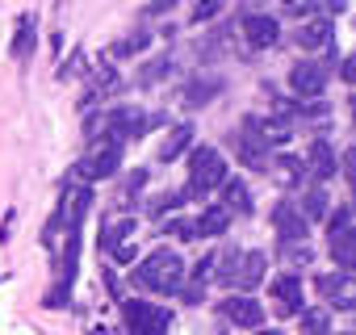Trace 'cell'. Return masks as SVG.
Returning a JSON list of instances; mask_svg holds the SVG:
<instances>
[{
	"mask_svg": "<svg viewBox=\"0 0 356 335\" xmlns=\"http://www.w3.org/2000/svg\"><path fill=\"white\" fill-rule=\"evenodd\" d=\"M193 227H197V239H202V235H210V239H214V235H227V231H231V210H227V206H206V214H202Z\"/></svg>",
	"mask_w": 356,
	"mask_h": 335,
	"instance_id": "17",
	"label": "cell"
},
{
	"mask_svg": "<svg viewBox=\"0 0 356 335\" xmlns=\"http://www.w3.org/2000/svg\"><path fill=\"white\" fill-rule=\"evenodd\" d=\"M214 264H222V268H218V281H227V285H235V277H239V264H243V252H235V247H231V252H227L222 260L214 256Z\"/></svg>",
	"mask_w": 356,
	"mask_h": 335,
	"instance_id": "27",
	"label": "cell"
},
{
	"mask_svg": "<svg viewBox=\"0 0 356 335\" xmlns=\"http://www.w3.org/2000/svg\"><path fill=\"white\" fill-rule=\"evenodd\" d=\"M147 47H151V34H147V30H134L130 38L113 42V47H109V55H113V59H130V55H143Z\"/></svg>",
	"mask_w": 356,
	"mask_h": 335,
	"instance_id": "21",
	"label": "cell"
},
{
	"mask_svg": "<svg viewBox=\"0 0 356 335\" xmlns=\"http://www.w3.org/2000/svg\"><path fill=\"white\" fill-rule=\"evenodd\" d=\"M293 42H298L302 51H318V47H331V22H327V17H318V22L302 26Z\"/></svg>",
	"mask_w": 356,
	"mask_h": 335,
	"instance_id": "18",
	"label": "cell"
},
{
	"mask_svg": "<svg viewBox=\"0 0 356 335\" xmlns=\"http://www.w3.org/2000/svg\"><path fill=\"white\" fill-rule=\"evenodd\" d=\"M289 88H293L298 97H306V101H310V97H323V88H327V67H323V63H310V59L298 63V67L289 72Z\"/></svg>",
	"mask_w": 356,
	"mask_h": 335,
	"instance_id": "9",
	"label": "cell"
},
{
	"mask_svg": "<svg viewBox=\"0 0 356 335\" xmlns=\"http://www.w3.org/2000/svg\"><path fill=\"white\" fill-rule=\"evenodd\" d=\"M273 297H277L281 314H302V281L293 272H285V277L273 281Z\"/></svg>",
	"mask_w": 356,
	"mask_h": 335,
	"instance_id": "14",
	"label": "cell"
},
{
	"mask_svg": "<svg viewBox=\"0 0 356 335\" xmlns=\"http://www.w3.org/2000/svg\"><path fill=\"white\" fill-rule=\"evenodd\" d=\"M168 72H172V55H159V59H151V63L138 72V88H151V84H159Z\"/></svg>",
	"mask_w": 356,
	"mask_h": 335,
	"instance_id": "24",
	"label": "cell"
},
{
	"mask_svg": "<svg viewBox=\"0 0 356 335\" xmlns=\"http://www.w3.org/2000/svg\"><path fill=\"white\" fill-rule=\"evenodd\" d=\"M302 218H306V222L327 218V193H323V189H310V193L302 197Z\"/></svg>",
	"mask_w": 356,
	"mask_h": 335,
	"instance_id": "25",
	"label": "cell"
},
{
	"mask_svg": "<svg viewBox=\"0 0 356 335\" xmlns=\"http://www.w3.org/2000/svg\"><path fill=\"white\" fill-rule=\"evenodd\" d=\"M92 335H113V331L109 327H92Z\"/></svg>",
	"mask_w": 356,
	"mask_h": 335,
	"instance_id": "37",
	"label": "cell"
},
{
	"mask_svg": "<svg viewBox=\"0 0 356 335\" xmlns=\"http://www.w3.org/2000/svg\"><path fill=\"white\" fill-rule=\"evenodd\" d=\"M172 5H176V0H151L147 13H163V9H172Z\"/></svg>",
	"mask_w": 356,
	"mask_h": 335,
	"instance_id": "36",
	"label": "cell"
},
{
	"mask_svg": "<svg viewBox=\"0 0 356 335\" xmlns=\"http://www.w3.org/2000/svg\"><path fill=\"white\" fill-rule=\"evenodd\" d=\"M118 163H122V142H109V147L97 151V159L76 163V177H80V181H105V177L118 172Z\"/></svg>",
	"mask_w": 356,
	"mask_h": 335,
	"instance_id": "8",
	"label": "cell"
},
{
	"mask_svg": "<svg viewBox=\"0 0 356 335\" xmlns=\"http://www.w3.org/2000/svg\"><path fill=\"white\" fill-rule=\"evenodd\" d=\"M235 151H239V163L252 168V172H268V163H273V142H268V130L260 117H243L239 130L231 134Z\"/></svg>",
	"mask_w": 356,
	"mask_h": 335,
	"instance_id": "2",
	"label": "cell"
},
{
	"mask_svg": "<svg viewBox=\"0 0 356 335\" xmlns=\"http://www.w3.org/2000/svg\"><path fill=\"white\" fill-rule=\"evenodd\" d=\"M260 335H281V331H260Z\"/></svg>",
	"mask_w": 356,
	"mask_h": 335,
	"instance_id": "38",
	"label": "cell"
},
{
	"mask_svg": "<svg viewBox=\"0 0 356 335\" xmlns=\"http://www.w3.org/2000/svg\"><path fill=\"white\" fill-rule=\"evenodd\" d=\"M222 206H227L231 214H252V189H248L243 181L227 177V181H222Z\"/></svg>",
	"mask_w": 356,
	"mask_h": 335,
	"instance_id": "16",
	"label": "cell"
},
{
	"mask_svg": "<svg viewBox=\"0 0 356 335\" xmlns=\"http://www.w3.org/2000/svg\"><path fill=\"white\" fill-rule=\"evenodd\" d=\"M34 47H38V17H34V13H22V17H17V34H13L9 55H13L17 63H26V59L34 55Z\"/></svg>",
	"mask_w": 356,
	"mask_h": 335,
	"instance_id": "12",
	"label": "cell"
},
{
	"mask_svg": "<svg viewBox=\"0 0 356 335\" xmlns=\"http://www.w3.org/2000/svg\"><path fill=\"white\" fill-rule=\"evenodd\" d=\"M285 256L293 264H310V243H285Z\"/></svg>",
	"mask_w": 356,
	"mask_h": 335,
	"instance_id": "34",
	"label": "cell"
},
{
	"mask_svg": "<svg viewBox=\"0 0 356 335\" xmlns=\"http://www.w3.org/2000/svg\"><path fill=\"white\" fill-rule=\"evenodd\" d=\"M172 314L155 302H126V331L130 335H168Z\"/></svg>",
	"mask_w": 356,
	"mask_h": 335,
	"instance_id": "4",
	"label": "cell"
},
{
	"mask_svg": "<svg viewBox=\"0 0 356 335\" xmlns=\"http://www.w3.org/2000/svg\"><path fill=\"white\" fill-rule=\"evenodd\" d=\"M273 227H277V235L285 243H306V235H310V222L302 218V210L293 202H277L273 206Z\"/></svg>",
	"mask_w": 356,
	"mask_h": 335,
	"instance_id": "6",
	"label": "cell"
},
{
	"mask_svg": "<svg viewBox=\"0 0 356 335\" xmlns=\"http://www.w3.org/2000/svg\"><path fill=\"white\" fill-rule=\"evenodd\" d=\"M134 227H138L134 218H122V222H113V227H101V252H113L118 243H126V235H130Z\"/></svg>",
	"mask_w": 356,
	"mask_h": 335,
	"instance_id": "23",
	"label": "cell"
},
{
	"mask_svg": "<svg viewBox=\"0 0 356 335\" xmlns=\"http://www.w3.org/2000/svg\"><path fill=\"white\" fill-rule=\"evenodd\" d=\"M185 206V193L176 189V193H159L155 202H151V214H163V210H181Z\"/></svg>",
	"mask_w": 356,
	"mask_h": 335,
	"instance_id": "30",
	"label": "cell"
},
{
	"mask_svg": "<svg viewBox=\"0 0 356 335\" xmlns=\"http://www.w3.org/2000/svg\"><path fill=\"white\" fill-rule=\"evenodd\" d=\"M302 335H331V314H327V306L302 310Z\"/></svg>",
	"mask_w": 356,
	"mask_h": 335,
	"instance_id": "22",
	"label": "cell"
},
{
	"mask_svg": "<svg viewBox=\"0 0 356 335\" xmlns=\"http://www.w3.org/2000/svg\"><path fill=\"white\" fill-rule=\"evenodd\" d=\"M163 235H172V239H197V227L189 222V218H172V222H163Z\"/></svg>",
	"mask_w": 356,
	"mask_h": 335,
	"instance_id": "29",
	"label": "cell"
},
{
	"mask_svg": "<svg viewBox=\"0 0 356 335\" xmlns=\"http://www.w3.org/2000/svg\"><path fill=\"white\" fill-rule=\"evenodd\" d=\"M227 181V163L214 147H193L189 151V185L181 189L185 197H206Z\"/></svg>",
	"mask_w": 356,
	"mask_h": 335,
	"instance_id": "3",
	"label": "cell"
},
{
	"mask_svg": "<svg viewBox=\"0 0 356 335\" xmlns=\"http://www.w3.org/2000/svg\"><path fill=\"white\" fill-rule=\"evenodd\" d=\"M109 256H113V260H118V264H130V260H134V256H138V252H134V243H118V247H113V252H109Z\"/></svg>",
	"mask_w": 356,
	"mask_h": 335,
	"instance_id": "35",
	"label": "cell"
},
{
	"mask_svg": "<svg viewBox=\"0 0 356 335\" xmlns=\"http://www.w3.org/2000/svg\"><path fill=\"white\" fill-rule=\"evenodd\" d=\"M67 293H72V285H63V281H59V285H51V289H47L42 306H51V310H63V306H67Z\"/></svg>",
	"mask_w": 356,
	"mask_h": 335,
	"instance_id": "32",
	"label": "cell"
},
{
	"mask_svg": "<svg viewBox=\"0 0 356 335\" xmlns=\"http://www.w3.org/2000/svg\"><path fill=\"white\" fill-rule=\"evenodd\" d=\"M314 289H318V297H327L331 306L352 310V272H327V277L314 281Z\"/></svg>",
	"mask_w": 356,
	"mask_h": 335,
	"instance_id": "11",
	"label": "cell"
},
{
	"mask_svg": "<svg viewBox=\"0 0 356 335\" xmlns=\"http://www.w3.org/2000/svg\"><path fill=\"white\" fill-rule=\"evenodd\" d=\"M264 268H268V256L264 252H243V264H239V277H235V285L248 293V289H256L260 281H264Z\"/></svg>",
	"mask_w": 356,
	"mask_h": 335,
	"instance_id": "15",
	"label": "cell"
},
{
	"mask_svg": "<svg viewBox=\"0 0 356 335\" xmlns=\"http://www.w3.org/2000/svg\"><path fill=\"white\" fill-rule=\"evenodd\" d=\"M222 314L235 322V327H260L264 322V306L252 297V293H235L222 302Z\"/></svg>",
	"mask_w": 356,
	"mask_h": 335,
	"instance_id": "10",
	"label": "cell"
},
{
	"mask_svg": "<svg viewBox=\"0 0 356 335\" xmlns=\"http://www.w3.org/2000/svg\"><path fill=\"white\" fill-rule=\"evenodd\" d=\"M218 92H222V80H197V84L185 88V109H202V105H210Z\"/></svg>",
	"mask_w": 356,
	"mask_h": 335,
	"instance_id": "20",
	"label": "cell"
},
{
	"mask_svg": "<svg viewBox=\"0 0 356 335\" xmlns=\"http://www.w3.org/2000/svg\"><path fill=\"white\" fill-rule=\"evenodd\" d=\"M306 168H310L318 181H331V177H335L339 159H335V151H331L327 138H314V142H310V151H306Z\"/></svg>",
	"mask_w": 356,
	"mask_h": 335,
	"instance_id": "13",
	"label": "cell"
},
{
	"mask_svg": "<svg viewBox=\"0 0 356 335\" xmlns=\"http://www.w3.org/2000/svg\"><path fill=\"white\" fill-rule=\"evenodd\" d=\"M243 38H248V47L268 51V47H277V38H281V22L268 17V13H248V17H243Z\"/></svg>",
	"mask_w": 356,
	"mask_h": 335,
	"instance_id": "7",
	"label": "cell"
},
{
	"mask_svg": "<svg viewBox=\"0 0 356 335\" xmlns=\"http://www.w3.org/2000/svg\"><path fill=\"white\" fill-rule=\"evenodd\" d=\"M327 231H331V243L335 239H352V206H339V214H331Z\"/></svg>",
	"mask_w": 356,
	"mask_h": 335,
	"instance_id": "26",
	"label": "cell"
},
{
	"mask_svg": "<svg viewBox=\"0 0 356 335\" xmlns=\"http://www.w3.org/2000/svg\"><path fill=\"white\" fill-rule=\"evenodd\" d=\"M193 134H197L193 126H176V130L168 134V142L159 147V163H172L176 155H185V151L193 147Z\"/></svg>",
	"mask_w": 356,
	"mask_h": 335,
	"instance_id": "19",
	"label": "cell"
},
{
	"mask_svg": "<svg viewBox=\"0 0 356 335\" xmlns=\"http://www.w3.org/2000/svg\"><path fill=\"white\" fill-rule=\"evenodd\" d=\"M273 168H277V177H281L285 185H293V181H302V172H306V168H302V159H293V155H281V159H277Z\"/></svg>",
	"mask_w": 356,
	"mask_h": 335,
	"instance_id": "28",
	"label": "cell"
},
{
	"mask_svg": "<svg viewBox=\"0 0 356 335\" xmlns=\"http://www.w3.org/2000/svg\"><path fill=\"white\" fill-rule=\"evenodd\" d=\"M101 126L109 130V142H126V138H138L147 130V113L134 105H118V109L101 113Z\"/></svg>",
	"mask_w": 356,
	"mask_h": 335,
	"instance_id": "5",
	"label": "cell"
},
{
	"mask_svg": "<svg viewBox=\"0 0 356 335\" xmlns=\"http://www.w3.org/2000/svg\"><path fill=\"white\" fill-rule=\"evenodd\" d=\"M80 72H84V51L76 47V51H72V59H63V63H59V80H72V76H80Z\"/></svg>",
	"mask_w": 356,
	"mask_h": 335,
	"instance_id": "31",
	"label": "cell"
},
{
	"mask_svg": "<svg viewBox=\"0 0 356 335\" xmlns=\"http://www.w3.org/2000/svg\"><path fill=\"white\" fill-rule=\"evenodd\" d=\"M218 9H222V0H202V5H197V9H193V22H197V26H202V22H210V17H214V13H218Z\"/></svg>",
	"mask_w": 356,
	"mask_h": 335,
	"instance_id": "33",
	"label": "cell"
},
{
	"mask_svg": "<svg viewBox=\"0 0 356 335\" xmlns=\"http://www.w3.org/2000/svg\"><path fill=\"white\" fill-rule=\"evenodd\" d=\"M130 281H134V289H147V293H176L185 285V260L176 256L172 247H155L134 272H130Z\"/></svg>",
	"mask_w": 356,
	"mask_h": 335,
	"instance_id": "1",
	"label": "cell"
}]
</instances>
